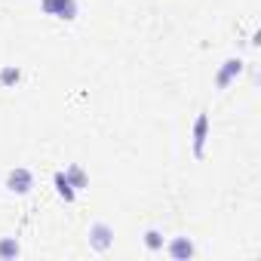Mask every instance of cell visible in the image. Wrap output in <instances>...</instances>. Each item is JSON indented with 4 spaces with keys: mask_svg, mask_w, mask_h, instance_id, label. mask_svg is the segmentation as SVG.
<instances>
[{
    "mask_svg": "<svg viewBox=\"0 0 261 261\" xmlns=\"http://www.w3.org/2000/svg\"><path fill=\"white\" fill-rule=\"evenodd\" d=\"M4 188H7L10 194H16V197H25V194H31V191H34V172H31L28 166H16V169H10V172H7Z\"/></svg>",
    "mask_w": 261,
    "mask_h": 261,
    "instance_id": "cell-1",
    "label": "cell"
},
{
    "mask_svg": "<svg viewBox=\"0 0 261 261\" xmlns=\"http://www.w3.org/2000/svg\"><path fill=\"white\" fill-rule=\"evenodd\" d=\"M40 13L59 22H74L80 16V7H77V0H40Z\"/></svg>",
    "mask_w": 261,
    "mask_h": 261,
    "instance_id": "cell-2",
    "label": "cell"
},
{
    "mask_svg": "<svg viewBox=\"0 0 261 261\" xmlns=\"http://www.w3.org/2000/svg\"><path fill=\"white\" fill-rule=\"evenodd\" d=\"M86 240H89V249L101 255V252H108L114 246V227L108 221H92L89 230H86Z\"/></svg>",
    "mask_w": 261,
    "mask_h": 261,
    "instance_id": "cell-3",
    "label": "cell"
},
{
    "mask_svg": "<svg viewBox=\"0 0 261 261\" xmlns=\"http://www.w3.org/2000/svg\"><path fill=\"white\" fill-rule=\"evenodd\" d=\"M191 139H194V157L203 160V157H206V142H209V114H206V111L197 114L194 129H191Z\"/></svg>",
    "mask_w": 261,
    "mask_h": 261,
    "instance_id": "cell-4",
    "label": "cell"
},
{
    "mask_svg": "<svg viewBox=\"0 0 261 261\" xmlns=\"http://www.w3.org/2000/svg\"><path fill=\"white\" fill-rule=\"evenodd\" d=\"M243 68H246V62H243L240 56L224 59V62H221V68H218V74H215V89H227V86L243 74Z\"/></svg>",
    "mask_w": 261,
    "mask_h": 261,
    "instance_id": "cell-5",
    "label": "cell"
},
{
    "mask_svg": "<svg viewBox=\"0 0 261 261\" xmlns=\"http://www.w3.org/2000/svg\"><path fill=\"white\" fill-rule=\"evenodd\" d=\"M163 249H166V255H169V258H175V261H188V258H194V255H197V246H194V240H191V237H172Z\"/></svg>",
    "mask_w": 261,
    "mask_h": 261,
    "instance_id": "cell-6",
    "label": "cell"
},
{
    "mask_svg": "<svg viewBox=\"0 0 261 261\" xmlns=\"http://www.w3.org/2000/svg\"><path fill=\"white\" fill-rule=\"evenodd\" d=\"M62 172H65V178H68V185H71V188H74L77 194H80L83 188H89V175L83 172V166H77V163H71V166H68V169H62Z\"/></svg>",
    "mask_w": 261,
    "mask_h": 261,
    "instance_id": "cell-7",
    "label": "cell"
},
{
    "mask_svg": "<svg viewBox=\"0 0 261 261\" xmlns=\"http://www.w3.org/2000/svg\"><path fill=\"white\" fill-rule=\"evenodd\" d=\"M53 188H56V194H59L65 203H74V200H77V191L68 185V178H65V172H62V169L53 175Z\"/></svg>",
    "mask_w": 261,
    "mask_h": 261,
    "instance_id": "cell-8",
    "label": "cell"
},
{
    "mask_svg": "<svg viewBox=\"0 0 261 261\" xmlns=\"http://www.w3.org/2000/svg\"><path fill=\"white\" fill-rule=\"evenodd\" d=\"M22 255V246L16 237H0V261H16Z\"/></svg>",
    "mask_w": 261,
    "mask_h": 261,
    "instance_id": "cell-9",
    "label": "cell"
},
{
    "mask_svg": "<svg viewBox=\"0 0 261 261\" xmlns=\"http://www.w3.org/2000/svg\"><path fill=\"white\" fill-rule=\"evenodd\" d=\"M19 83H22V68L19 65H4L0 68V86L4 89H13Z\"/></svg>",
    "mask_w": 261,
    "mask_h": 261,
    "instance_id": "cell-10",
    "label": "cell"
},
{
    "mask_svg": "<svg viewBox=\"0 0 261 261\" xmlns=\"http://www.w3.org/2000/svg\"><path fill=\"white\" fill-rule=\"evenodd\" d=\"M142 240H145V249H148V252H163V246H166V240H163V233H160L157 227H148Z\"/></svg>",
    "mask_w": 261,
    "mask_h": 261,
    "instance_id": "cell-11",
    "label": "cell"
}]
</instances>
